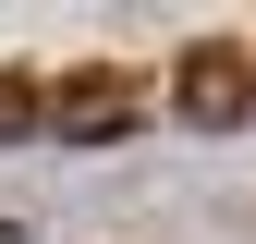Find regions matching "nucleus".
Segmentation results:
<instances>
[{"label":"nucleus","instance_id":"f257e3e1","mask_svg":"<svg viewBox=\"0 0 256 244\" xmlns=\"http://www.w3.org/2000/svg\"><path fill=\"white\" fill-rule=\"evenodd\" d=\"M171 110L196 122V134H232V122L256 110V49H232V37L183 49V74H171Z\"/></svg>","mask_w":256,"mask_h":244},{"label":"nucleus","instance_id":"f03ea898","mask_svg":"<svg viewBox=\"0 0 256 244\" xmlns=\"http://www.w3.org/2000/svg\"><path fill=\"white\" fill-rule=\"evenodd\" d=\"M134 110H146V86L122 74V61H86V74H61V98H49V122L74 146H110V134H134Z\"/></svg>","mask_w":256,"mask_h":244},{"label":"nucleus","instance_id":"7ed1b4c3","mask_svg":"<svg viewBox=\"0 0 256 244\" xmlns=\"http://www.w3.org/2000/svg\"><path fill=\"white\" fill-rule=\"evenodd\" d=\"M37 122H49V86L37 74H0V134H37Z\"/></svg>","mask_w":256,"mask_h":244}]
</instances>
